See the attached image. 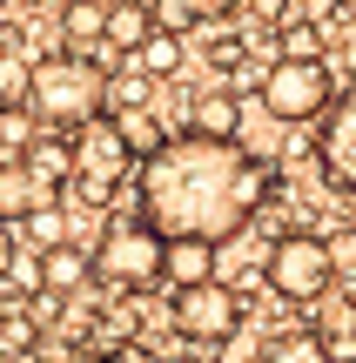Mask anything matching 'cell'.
I'll list each match as a JSON object with an SVG mask.
<instances>
[{
  "mask_svg": "<svg viewBox=\"0 0 356 363\" xmlns=\"http://www.w3.org/2000/svg\"><path fill=\"white\" fill-rule=\"evenodd\" d=\"M236 61H249V40L242 34H215L209 40V67H236Z\"/></svg>",
  "mask_w": 356,
  "mask_h": 363,
  "instance_id": "cb8c5ba5",
  "label": "cell"
},
{
  "mask_svg": "<svg viewBox=\"0 0 356 363\" xmlns=\"http://www.w3.org/2000/svg\"><path fill=\"white\" fill-rule=\"evenodd\" d=\"M67 155H74L67 189H74L81 202H94V208H101L108 195L128 182V169H134V155H128V142H121V121L115 115H88L74 135H67Z\"/></svg>",
  "mask_w": 356,
  "mask_h": 363,
  "instance_id": "277c9868",
  "label": "cell"
},
{
  "mask_svg": "<svg viewBox=\"0 0 356 363\" xmlns=\"http://www.w3.org/2000/svg\"><path fill=\"white\" fill-rule=\"evenodd\" d=\"M175 337L182 343H236L242 337V289L222 283V276H202V283L175 289V310H168Z\"/></svg>",
  "mask_w": 356,
  "mask_h": 363,
  "instance_id": "8992f818",
  "label": "cell"
},
{
  "mask_svg": "<svg viewBox=\"0 0 356 363\" xmlns=\"http://www.w3.org/2000/svg\"><path fill=\"white\" fill-rule=\"evenodd\" d=\"M142 216L161 235H202V242H236L263 202L276 195V162L249 155L236 135H161V148L142 155Z\"/></svg>",
  "mask_w": 356,
  "mask_h": 363,
  "instance_id": "6da1fadb",
  "label": "cell"
},
{
  "mask_svg": "<svg viewBox=\"0 0 356 363\" xmlns=\"http://www.w3.org/2000/svg\"><path fill=\"white\" fill-rule=\"evenodd\" d=\"M276 34H282V54H289V61H323V27L309 21V13H289Z\"/></svg>",
  "mask_w": 356,
  "mask_h": 363,
  "instance_id": "ffe728a7",
  "label": "cell"
},
{
  "mask_svg": "<svg viewBox=\"0 0 356 363\" xmlns=\"http://www.w3.org/2000/svg\"><path fill=\"white\" fill-rule=\"evenodd\" d=\"M94 256V283H115L121 296H148V289L161 283V229L134 208V216H121V222H108V235L88 249Z\"/></svg>",
  "mask_w": 356,
  "mask_h": 363,
  "instance_id": "3957f363",
  "label": "cell"
},
{
  "mask_svg": "<svg viewBox=\"0 0 356 363\" xmlns=\"http://www.w3.org/2000/svg\"><path fill=\"white\" fill-rule=\"evenodd\" d=\"M182 7H188V21H195V27H222L242 0H182Z\"/></svg>",
  "mask_w": 356,
  "mask_h": 363,
  "instance_id": "603a6c76",
  "label": "cell"
},
{
  "mask_svg": "<svg viewBox=\"0 0 356 363\" xmlns=\"http://www.w3.org/2000/svg\"><path fill=\"white\" fill-rule=\"evenodd\" d=\"M115 121H121V142H128V155H134V162H142L148 148H161V135H168L155 108H128V115H115Z\"/></svg>",
  "mask_w": 356,
  "mask_h": 363,
  "instance_id": "d6986e66",
  "label": "cell"
},
{
  "mask_svg": "<svg viewBox=\"0 0 356 363\" xmlns=\"http://www.w3.org/2000/svg\"><path fill=\"white\" fill-rule=\"evenodd\" d=\"M128 61L142 67L148 81H175V74H182V61H188V48H182V34H168V27H155V34H148L142 48L128 54Z\"/></svg>",
  "mask_w": 356,
  "mask_h": 363,
  "instance_id": "9a60e30c",
  "label": "cell"
},
{
  "mask_svg": "<svg viewBox=\"0 0 356 363\" xmlns=\"http://www.w3.org/2000/svg\"><path fill=\"white\" fill-rule=\"evenodd\" d=\"M21 162L47 182V189H67V175H74V155H67V135L61 128H34V142L21 148Z\"/></svg>",
  "mask_w": 356,
  "mask_h": 363,
  "instance_id": "4fadbf2b",
  "label": "cell"
},
{
  "mask_svg": "<svg viewBox=\"0 0 356 363\" xmlns=\"http://www.w3.org/2000/svg\"><path fill=\"white\" fill-rule=\"evenodd\" d=\"M263 283H269V296H276V303H303V310H309V303L336 283L323 235H309V229L276 235V242H269V256H263Z\"/></svg>",
  "mask_w": 356,
  "mask_h": 363,
  "instance_id": "5b68a950",
  "label": "cell"
},
{
  "mask_svg": "<svg viewBox=\"0 0 356 363\" xmlns=\"http://www.w3.org/2000/svg\"><path fill=\"white\" fill-rule=\"evenodd\" d=\"M148 101H155V81H148L134 61L101 74V115H128V108H148Z\"/></svg>",
  "mask_w": 356,
  "mask_h": 363,
  "instance_id": "5bb4252c",
  "label": "cell"
},
{
  "mask_svg": "<svg viewBox=\"0 0 356 363\" xmlns=\"http://www.w3.org/2000/svg\"><path fill=\"white\" fill-rule=\"evenodd\" d=\"M54 195H61V189H47V182L27 169L21 155H0V222L40 216V208H54Z\"/></svg>",
  "mask_w": 356,
  "mask_h": 363,
  "instance_id": "9c48e42d",
  "label": "cell"
},
{
  "mask_svg": "<svg viewBox=\"0 0 356 363\" xmlns=\"http://www.w3.org/2000/svg\"><path fill=\"white\" fill-rule=\"evenodd\" d=\"M202 276H215V242H202V235H161V283L188 289Z\"/></svg>",
  "mask_w": 356,
  "mask_h": 363,
  "instance_id": "8fae6325",
  "label": "cell"
},
{
  "mask_svg": "<svg viewBox=\"0 0 356 363\" xmlns=\"http://www.w3.org/2000/svg\"><path fill=\"white\" fill-rule=\"evenodd\" d=\"M155 34V0H108L101 7V48L108 54H134Z\"/></svg>",
  "mask_w": 356,
  "mask_h": 363,
  "instance_id": "30bf717a",
  "label": "cell"
},
{
  "mask_svg": "<svg viewBox=\"0 0 356 363\" xmlns=\"http://www.w3.org/2000/svg\"><path fill=\"white\" fill-rule=\"evenodd\" d=\"M249 7V21H255V34H269V27H282L296 13V0H242Z\"/></svg>",
  "mask_w": 356,
  "mask_h": 363,
  "instance_id": "7402d4cb",
  "label": "cell"
},
{
  "mask_svg": "<svg viewBox=\"0 0 356 363\" xmlns=\"http://www.w3.org/2000/svg\"><path fill=\"white\" fill-rule=\"evenodd\" d=\"M323 249H330V269H336V283H356V229H343V222H336V229L323 235Z\"/></svg>",
  "mask_w": 356,
  "mask_h": 363,
  "instance_id": "44dd1931",
  "label": "cell"
},
{
  "mask_svg": "<svg viewBox=\"0 0 356 363\" xmlns=\"http://www.w3.org/2000/svg\"><path fill=\"white\" fill-rule=\"evenodd\" d=\"M40 363H47V357H40Z\"/></svg>",
  "mask_w": 356,
  "mask_h": 363,
  "instance_id": "484cf974",
  "label": "cell"
},
{
  "mask_svg": "<svg viewBox=\"0 0 356 363\" xmlns=\"http://www.w3.org/2000/svg\"><path fill=\"white\" fill-rule=\"evenodd\" d=\"M175 363H182V357H175Z\"/></svg>",
  "mask_w": 356,
  "mask_h": 363,
  "instance_id": "4316f807",
  "label": "cell"
},
{
  "mask_svg": "<svg viewBox=\"0 0 356 363\" xmlns=\"http://www.w3.org/2000/svg\"><path fill=\"white\" fill-rule=\"evenodd\" d=\"M323 128H316V169L336 195H356V88L350 94H330L323 108Z\"/></svg>",
  "mask_w": 356,
  "mask_h": 363,
  "instance_id": "ba28073f",
  "label": "cell"
},
{
  "mask_svg": "<svg viewBox=\"0 0 356 363\" xmlns=\"http://www.w3.org/2000/svg\"><path fill=\"white\" fill-rule=\"evenodd\" d=\"M40 283L61 289V296H81V289H94V256H88V249H74V242L61 235V242L40 249Z\"/></svg>",
  "mask_w": 356,
  "mask_h": 363,
  "instance_id": "7c38bea8",
  "label": "cell"
},
{
  "mask_svg": "<svg viewBox=\"0 0 356 363\" xmlns=\"http://www.w3.org/2000/svg\"><path fill=\"white\" fill-rule=\"evenodd\" d=\"M263 81V108L269 115L282 121V128H303V121H316L323 108H330V54H323V61H289V54H282L276 67H269V74H255Z\"/></svg>",
  "mask_w": 356,
  "mask_h": 363,
  "instance_id": "52a82bcc",
  "label": "cell"
},
{
  "mask_svg": "<svg viewBox=\"0 0 356 363\" xmlns=\"http://www.w3.org/2000/svg\"><path fill=\"white\" fill-rule=\"evenodd\" d=\"M101 7H108V0H67V7H61L67 54H101Z\"/></svg>",
  "mask_w": 356,
  "mask_h": 363,
  "instance_id": "2e32d148",
  "label": "cell"
},
{
  "mask_svg": "<svg viewBox=\"0 0 356 363\" xmlns=\"http://www.w3.org/2000/svg\"><path fill=\"white\" fill-rule=\"evenodd\" d=\"M269 363H336L330 343L316 337V330H282L276 343H269Z\"/></svg>",
  "mask_w": 356,
  "mask_h": 363,
  "instance_id": "ac0fdd59",
  "label": "cell"
},
{
  "mask_svg": "<svg viewBox=\"0 0 356 363\" xmlns=\"http://www.w3.org/2000/svg\"><path fill=\"white\" fill-rule=\"evenodd\" d=\"M101 74L108 67H94V54H67V48L27 61V108H34V121L74 135L88 115H101Z\"/></svg>",
  "mask_w": 356,
  "mask_h": 363,
  "instance_id": "7a4b0ae2",
  "label": "cell"
},
{
  "mask_svg": "<svg viewBox=\"0 0 356 363\" xmlns=\"http://www.w3.org/2000/svg\"><path fill=\"white\" fill-rule=\"evenodd\" d=\"M7 256H13V222H0V269H7Z\"/></svg>",
  "mask_w": 356,
  "mask_h": 363,
  "instance_id": "d4e9b609",
  "label": "cell"
},
{
  "mask_svg": "<svg viewBox=\"0 0 356 363\" xmlns=\"http://www.w3.org/2000/svg\"><path fill=\"white\" fill-rule=\"evenodd\" d=\"M236 121H242V101L229 88H202L188 101V128H202V135H236Z\"/></svg>",
  "mask_w": 356,
  "mask_h": 363,
  "instance_id": "e0dca14e",
  "label": "cell"
}]
</instances>
